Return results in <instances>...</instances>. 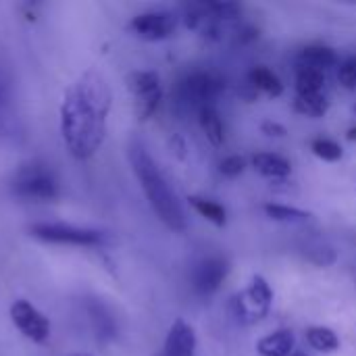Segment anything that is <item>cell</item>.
Listing matches in <instances>:
<instances>
[{
	"label": "cell",
	"instance_id": "1",
	"mask_svg": "<svg viewBox=\"0 0 356 356\" xmlns=\"http://www.w3.org/2000/svg\"><path fill=\"white\" fill-rule=\"evenodd\" d=\"M111 113V90L96 71L81 73L65 92L60 102V136L69 154L86 161L98 152L106 138Z\"/></svg>",
	"mask_w": 356,
	"mask_h": 356
},
{
	"label": "cell",
	"instance_id": "2",
	"mask_svg": "<svg viewBox=\"0 0 356 356\" xmlns=\"http://www.w3.org/2000/svg\"><path fill=\"white\" fill-rule=\"evenodd\" d=\"M127 156H129V165L144 190V196L148 198L152 211L156 213V217L175 234H184L188 229V217L186 211L175 194V190L169 186L167 177L163 175V171L159 169L156 161L150 156L148 148L134 140L127 148Z\"/></svg>",
	"mask_w": 356,
	"mask_h": 356
},
{
	"label": "cell",
	"instance_id": "3",
	"mask_svg": "<svg viewBox=\"0 0 356 356\" xmlns=\"http://www.w3.org/2000/svg\"><path fill=\"white\" fill-rule=\"evenodd\" d=\"M10 192L27 202H52L60 196V181L44 161L23 163L10 177Z\"/></svg>",
	"mask_w": 356,
	"mask_h": 356
},
{
	"label": "cell",
	"instance_id": "4",
	"mask_svg": "<svg viewBox=\"0 0 356 356\" xmlns=\"http://www.w3.org/2000/svg\"><path fill=\"white\" fill-rule=\"evenodd\" d=\"M29 236L48 244L79 248H100L108 244V234L92 227H77L71 223H33L29 225Z\"/></svg>",
	"mask_w": 356,
	"mask_h": 356
},
{
	"label": "cell",
	"instance_id": "5",
	"mask_svg": "<svg viewBox=\"0 0 356 356\" xmlns=\"http://www.w3.org/2000/svg\"><path fill=\"white\" fill-rule=\"evenodd\" d=\"M225 77L215 71H194L184 75L175 86L177 102L186 106H213V102L225 92Z\"/></svg>",
	"mask_w": 356,
	"mask_h": 356
},
{
	"label": "cell",
	"instance_id": "6",
	"mask_svg": "<svg viewBox=\"0 0 356 356\" xmlns=\"http://www.w3.org/2000/svg\"><path fill=\"white\" fill-rule=\"evenodd\" d=\"M273 307V290L263 275H252L246 290L234 296V313L244 325L263 321Z\"/></svg>",
	"mask_w": 356,
	"mask_h": 356
},
{
	"label": "cell",
	"instance_id": "7",
	"mask_svg": "<svg viewBox=\"0 0 356 356\" xmlns=\"http://www.w3.org/2000/svg\"><path fill=\"white\" fill-rule=\"evenodd\" d=\"M127 90L134 96V111L140 121H148L163 100V86L156 71H131L125 77Z\"/></svg>",
	"mask_w": 356,
	"mask_h": 356
},
{
	"label": "cell",
	"instance_id": "8",
	"mask_svg": "<svg viewBox=\"0 0 356 356\" xmlns=\"http://www.w3.org/2000/svg\"><path fill=\"white\" fill-rule=\"evenodd\" d=\"M129 31L146 42H161L175 33L177 15L171 10H144L129 21Z\"/></svg>",
	"mask_w": 356,
	"mask_h": 356
},
{
	"label": "cell",
	"instance_id": "9",
	"mask_svg": "<svg viewBox=\"0 0 356 356\" xmlns=\"http://www.w3.org/2000/svg\"><path fill=\"white\" fill-rule=\"evenodd\" d=\"M10 321L31 342L44 344L50 338V321L27 300H15L10 305Z\"/></svg>",
	"mask_w": 356,
	"mask_h": 356
},
{
	"label": "cell",
	"instance_id": "10",
	"mask_svg": "<svg viewBox=\"0 0 356 356\" xmlns=\"http://www.w3.org/2000/svg\"><path fill=\"white\" fill-rule=\"evenodd\" d=\"M229 261L223 257H209L202 259L194 271H192V286L200 296H213L215 292H219V288L223 286V282L229 275Z\"/></svg>",
	"mask_w": 356,
	"mask_h": 356
},
{
	"label": "cell",
	"instance_id": "11",
	"mask_svg": "<svg viewBox=\"0 0 356 356\" xmlns=\"http://www.w3.org/2000/svg\"><path fill=\"white\" fill-rule=\"evenodd\" d=\"M83 313L88 317V323L92 327L94 338L100 344H108L117 336V319L113 311L98 298H86L83 300Z\"/></svg>",
	"mask_w": 356,
	"mask_h": 356
},
{
	"label": "cell",
	"instance_id": "12",
	"mask_svg": "<svg viewBox=\"0 0 356 356\" xmlns=\"http://www.w3.org/2000/svg\"><path fill=\"white\" fill-rule=\"evenodd\" d=\"M196 346H198V338L194 327L184 319H175L167 332L161 356H194Z\"/></svg>",
	"mask_w": 356,
	"mask_h": 356
},
{
	"label": "cell",
	"instance_id": "13",
	"mask_svg": "<svg viewBox=\"0 0 356 356\" xmlns=\"http://www.w3.org/2000/svg\"><path fill=\"white\" fill-rule=\"evenodd\" d=\"M250 165L259 175L273 179V181L286 179L292 173V163L286 156L275 154V152H257V154H252Z\"/></svg>",
	"mask_w": 356,
	"mask_h": 356
},
{
	"label": "cell",
	"instance_id": "14",
	"mask_svg": "<svg viewBox=\"0 0 356 356\" xmlns=\"http://www.w3.org/2000/svg\"><path fill=\"white\" fill-rule=\"evenodd\" d=\"M296 350V336L292 330H277L263 336L257 342V353L261 356H292Z\"/></svg>",
	"mask_w": 356,
	"mask_h": 356
},
{
	"label": "cell",
	"instance_id": "15",
	"mask_svg": "<svg viewBox=\"0 0 356 356\" xmlns=\"http://www.w3.org/2000/svg\"><path fill=\"white\" fill-rule=\"evenodd\" d=\"M298 60L300 65L305 67H313V69H319V71H325L330 67H336L338 65V52L332 48V46H325V44H311V46H305L298 54Z\"/></svg>",
	"mask_w": 356,
	"mask_h": 356
},
{
	"label": "cell",
	"instance_id": "16",
	"mask_svg": "<svg viewBox=\"0 0 356 356\" xmlns=\"http://www.w3.org/2000/svg\"><path fill=\"white\" fill-rule=\"evenodd\" d=\"M248 81L259 90V92H263V94H267V96H271V98H280L282 94H284V81L280 79V75L277 73H273L269 67H265V65H257V67H252L250 69V73H248Z\"/></svg>",
	"mask_w": 356,
	"mask_h": 356
},
{
	"label": "cell",
	"instance_id": "17",
	"mask_svg": "<svg viewBox=\"0 0 356 356\" xmlns=\"http://www.w3.org/2000/svg\"><path fill=\"white\" fill-rule=\"evenodd\" d=\"M198 123L207 136V140L213 144V146H223L225 142V127H223V121H221V115L215 106H204L198 111Z\"/></svg>",
	"mask_w": 356,
	"mask_h": 356
},
{
	"label": "cell",
	"instance_id": "18",
	"mask_svg": "<svg viewBox=\"0 0 356 356\" xmlns=\"http://www.w3.org/2000/svg\"><path fill=\"white\" fill-rule=\"evenodd\" d=\"M265 215L271 219V221H277V223H290V225H298V223H307L313 219V213L309 211H302V209H296V207H288V204H277V202H267L263 207Z\"/></svg>",
	"mask_w": 356,
	"mask_h": 356
},
{
	"label": "cell",
	"instance_id": "19",
	"mask_svg": "<svg viewBox=\"0 0 356 356\" xmlns=\"http://www.w3.org/2000/svg\"><path fill=\"white\" fill-rule=\"evenodd\" d=\"M294 111L302 117L309 119H321L330 113V100L325 98V94H307V96H298L294 98Z\"/></svg>",
	"mask_w": 356,
	"mask_h": 356
},
{
	"label": "cell",
	"instance_id": "20",
	"mask_svg": "<svg viewBox=\"0 0 356 356\" xmlns=\"http://www.w3.org/2000/svg\"><path fill=\"white\" fill-rule=\"evenodd\" d=\"M188 202L209 223H213L217 227H223L227 223V211H225L223 204H219V202H215L211 198H202V196H190Z\"/></svg>",
	"mask_w": 356,
	"mask_h": 356
},
{
	"label": "cell",
	"instance_id": "21",
	"mask_svg": "<svg viewBox=\"0 0 356 356\" xmlns=\"http://www.w3.org/2000/svg\"><path fill=\"white\" fill-rule=\"evenodd\" d=\"M307 342L311 348L323 353V355H330V353H336L340 348V338L338 334L332 330V327H325V325H313L307 330Z\"/></svg>",
	"mask_w": 356,
	"mask_h": 356
},
{
	"label": "cell",
	"instance_id": "22",
	"mask_svg": "<svg viewBox=\"0 0 356 356\" xmlns=\"http://www.w3.org/2000/svg\"><path fill=\"white\" fill-rule=\"evenodd\" d=\"M323 86H325V71L298 65V71H296V92H298V96L321 94Z\"/></svg>",
	"mask_w": 356,
	"mask_h": 356
},
{
	"label": "cell",
	"instance_id": "23",
	"mask_svg": "<svg viewBox=\"0 0 356 356\" xmlns=\"http://www.w3.org/2000/svg\"><path fill=\"white\" fill-rule=\"evenodd\" d=\"M311 150L317 159L325 161V163H338L344 156V150L338 142L330 140V138H317L311 142Z\"/></svg>",
	"mask_w": 356,
	"mask_h": 356
},
{
	"label": "cell",
	"instance_id": "24",
	"mask_svg": "<svg viewBox=\"0 0 356 356\" xmlns=\"http://www.w3.org/2000/svg\"><path fill=\"white\" fill-rule=\"evenodd\" d=\"M204 6H207V10H209L219 23L236 21V19L242 17V6L236 4V2H207Z\"/></svg>",
	"mask_w": 356,
	"mask_h": 356
},
{
	"label": "cell",
	"instance_id": "25",
	"mask_svg": "<svg viewBox=\"0 0 356 356\" xmlns=\"http://www.w3.org/2000/svg\"><path fill=\"white\" fill-rule=\"evenodd\" d=\"M246 171V159L244 156H238V154H232L227 159H223L219 163V173L227 179H236L240 177L242 173Z\"/></svg>",
	"mask_w": 356,
	"mask_h": 356
},
{
	"label": "cell",
	"instance_id": "26",
	"mask_svg": "<svg viewBox=\"0 0 356 356\" xmlns=\"http://www.w3.org/2000/svg\"><path fill=\"white\" fill-rule=\"evenodd\" d=\"M338 79H340V83H342L346 90H356V56L346 58V60L340 65Z\"/></svg>",
	"mask_w": 356,
	"mask_h": 356
},
{
	"label": "cell",
	"instance_id": "27",
	"mask_svg": "<svg viewBox=\"0 0 356 356\" xmlns=\"http://www.w3.org/2000/svg\"><path fill=\"white\" fill-rule=\"evenodd\" d=\"M309 261L315 263L317 267H330V265H334L338 261V254L330 246H319L313 252H309Z\"/></svg>",
	"mask_w": 356,
	"mask_h": 356
},
{
	"label": "cell",
	"instance_id": "28",
	"mask_svg": "<svg viewBox=\"0 0 356 356\" xmlns=\"http://www.w3.org/2000/svg\"><path fill=\"white\" fill-rule=\"evenodd\" d=\"M261 131H263L265 136H269V138H286V136H288L286 125H282V123H277V121H273V119H265V121L261 123Z\"/></svg>",
	"mask_w": 356,
	"mask_h": 356
},
{
	"label": "cell",
	"instance_id": "29",
	"mask_svg": "<svg viewBox=\"0 0 356 356\" xmlns=\"http://www.w3.org/2000/svg\"><path fill=\"white\" fill-rule=\"evenodd\" d=\"M259 35H261L259 27L244 25V27H240V29H238V33H236V44H238V46H246V44H250V42L259 40Z\"/></svg>",
	"mask_w": 356,
	"mask_h": 356
},
{
	"label": "cell",
	"instance_id": "30",
	"mask_svg": "<svg viewBox=\"0 0 356 356\" xmlns=\"http://www.w3.org/2000/svg\"><path fill=\"white\" fill-rule=\"evenodd\" d=\"M8 106V83L0 77V115L6 111Z\"/></svg>",
	"mask_w": 356,
	"mask_h": 356
},
{
	"label": "cell",
	"instance_id": "31",
	"mask_svg": "<svg viewBox=\"0 0 356 356\" xmlns=\"http://www.w3.org/2000/svg\"><path fill=\"white\" fill-rule=\"evenodd\" d=\"M346 140H348V142H356V127H350V129H348Z\"/></svg>",
	"mask_w": 356,
	"mask_h": 356
},
{
	"label": "cell",
	"instance_id": "32",
	"mask_svg": "<svg viewBox=\"0 0 356 356\" xmlns=\"http://www.w3.org/2000/svg\"><path fill=\"white\" fill-rule=\"evenodd\" d=\"M292 356H311V355H307V353H302V350H294Z\"/></svg>",
	"mask_w": 356,
	"mask_h": 356
},
{
	"label": "cell",
	"instance_id": "33",
	"mask_svg": "<svg viewBox=\"0 0 356 356\" xmlns=\"http://www.w3.org/2000/svg\"><path fill=\"white\" fill-rule=\"evenodd\" d=\"M75 356H90V355H75Z\"/></svg>",
	"mask_w": 356,
	"mask_h": 356
},
{
	"label": "cell",
	"instance_id": "34",
	"mask_svg": "<svg viewBox=\"0 0 356 356\" xmlns=\"http://www.w3.org/2000/svg\"><path fill=\"white\" fill-rule=\"evenodd\" d=\"M355 113H356V104H355Z\"/></svg>",
	"mask_w": 356,
	"mask_h": 356
}]
</instances>
